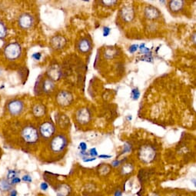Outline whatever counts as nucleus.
<instances>
[{"mask_svg": "<svg viewBox=\"0 0 196 196\" xmlns=\"http://www.w3.org/2000/svg\"><path fill=\"white\" fill-rule=\"evenodd\" d=\"M21 55L22 48L18 42H10L4 48V56L9 61H15Z\"/></svg>", "mask_w": 196, "mask_h": 196, "instance_id": "1", "label": "nucleus"}, {"mask_svg": "<svg viewBox=\"0 0 196 196\" xmlns=\"http://www.w3.org/2000/svg\"><path fill=\"white\" fill-rule=\"evenodd\" d=\"M21 135L23 139L28 144L36 143L39 138V132L33 126H25L22 130Z\"/></svg>", "mask_w": 196, "mask_h": 196, "instance_id": "2", "label": "nucleus"}, {"mask_svg": "<svg viewBox=\"0 0 196 196\" xmlns=\"http://www.w3.org/2000/svg\"><path fill=\"white\" fill-rule=\"evenodd\" d=\"M156 156V149L151 145H143L138 151L139 159L144 163H150L155 159Z\"/></svg>", "mask_w": 196, "mask_h": 196, "instance_id": "3", "label": "nucleus"}, {"mask_svg": "<svg viewBox=\"0 0 196 196\" xmlns=\"http://www.w3.org/2000/svg\"><path fill=\"white\" fill-rule=\"evenodd\" d=\"M68 145V141L65 135L59 134L57 135L50 142V148L55 153H58L62 151L66 148Z\"/></svg>", "mask_w": 196, "mask_h": 196, "instance_id": "4", "label": "nucleus"}, {"mask_svg": "<svg viewBox=\"0 0 196 196\" xmlns=\"http://www.w3.org/2000/svg\"><path fill=\"white\" fill-rule=\"evenodd\" d=\"M24 109V103L19 99H12L7 103V110L12 116L21 115Z\"/></svg>", "mask_w": 196, "mask_h": 196, "instance_id": "5", "label": "nucleus"}, {"mask_svg": "<svg viewBox=\"0 0 196 196\" xmlns=\"http://www.w3.org/2000/svg\"><path fill=\"white\" fill-rule=\"evenodd\" d=\"M56 128L54 124L51 121H45L39 126V133L43 138L48 139L54 135Z\"/></svg>", "mask_w": 196, "mask_h": 196, "instance_id": "6", "label": "nucleus"}, {"mask_svg": "<svg viewBox=\"0 0 196 196\" xmlns=\"http://www.w3.org/2000/svg\"><path fill=\"white\" fill-rule=\"evenodd\" d=\"M46 75L48 76L47 78L51 79L52 81H58L62 76V70L58 64L54 63V64L49 66V67L48 68Z\"/></svg>", "mask_w": 196, "mask_h": 196, "instance_id": "7", "label": "nucleus"}, {"mask_svg": "<svg viewBox=\"0 0 196 196\" xmlns=\"http://www.w3.org/2000/svg\"><path fill=\"white\" fill-rule=\"evenodd\" d=\"M72 101H73V96L69 92L61 91L56 96V102L60 106H68L71 105Z\"/></svg>", "mask_w": 196, "mask_h": 196, "instance_id": "8", "label": "nucleus"}, {"mask_svg": "<svg viewBox=\"0 0 196 196\" xmlns=\"http://www.w3.org/2000/svg\"><path fill=\"white\" fill-rule=\"evenodd\" d=\"M18 24L20 28L23 29H28L32 27L34 25V19L30 14L23 13L19 17Z\"/></svg>", "mask_w": 196, "mask_h": 196, "instance_id": "9", "label": "nucleus"}, {"mask_svg": "<svg viewBox=\"0 0 196 196\" xmlns=\"http://www.w3.org/2000/svg\"><path fill=\"white\" fill-rule=\"evenodd\" d=\"M76 119L80 124H86L91 119V112L87 108L80 109L76 113Z\"/></svg>", "mask_w": 196, "mask_h": 196, "instance_id": "10", "label": "nucleus"}, {"mask_svg": "<svg viewBox=\"0 0 196 196\" xmlns=\"http://www.w3.org/2000/svg\"><path fill=\"white\" fill-rule=\"evenodd\" d=\"M120 15H121V19L124 20L125 22H131L134 19L135 16V12H134L133 8L131 6H125L122 8V9L120 12Z\"/></svg>", "mask_w": 196, "mask_h": 196, "instance_id": "11", "label": "nucleus"}, {"mask_svg": "<svg viewBox=\"0 0 196 196\" xmlns=\"http://www.w3.org/2000/svg\"><path fill=\"white\" fill-rule=\"evenodd\" d=\"M50 44L52 47L55 49H61L66 44V39L64 36H55L50 40Z\"/></svg>", "mask_w": 196, "mask_h": 196, "instance_id": "12", "label": "nucleus"}, {"mask_svg": "<svg viewBox=\"0 0 196 196\" xmlns=\"http://www.w3.org/2000/svg\"><path fill=\"white\" fill-rule=\"evenodd\" d=\"M145 15L149 19H156L160 17V12L154 6H147L145 9Z\"/></svg>", "mask_w": 196, "mask_h": 196, "instance_id": "13", "label": "nucleus"}, {"mask_svg": "<svg viewBox=\"0 0 196 196\" xmlns=\"http://www.w3.org/2000/svg\"><path fill=\"white\" fill-rule=\"evenodd\" d=\"M78 49L79 51L82 53H88L92 49L91 42L85 38L82 39L78 44Z\"/></svg>", "mask_w": 196, "mask_h": 196, "instance_id": "14", "label": "nucleus"}, {"mask_svg": "<svg viewBox=\"0 0 196 196\" xmlns=\"http://www.w3.org/2000/svg\"><path fill=\"white\" fill-rule=\"evenodd\" d=\"M169 9L173 12H179L184 6V1L181 0H174V1H170L168 3Z\"/></svg>", "mask_w": 196, "mask_h": 196, "instance_id": "15", "label": "nucleus"}, {"mask_svg": "<svg viewBox=\"0 0 196 196\" xmlns=\"http://www.w3.org/2000/svg\"><path fill=\"white\" fill-rule=\"evenodd\" d=\"M57 196H68L70 194L71 189L68 185H60L56 190Z\"/></svg>", "mask_w": 196, "mask_h": 196, "instance_id": "16", "label": "nucleus"}, {"mask_svg": "<svg viewBox=\"0 0 196 196\" xmlns=\"http://www.w3.org/2000/svg\"><path fill=\"white\" fill-rule=\"evenodd\" d=\"M45 111H46L45 107L42 104H36V105H34L32 109L33 115L36 117H38V118L43 116L45 114Z\"/></svg>", "mask_w": 196, "mask_h": 196, "instance_id": "17", "label": "nucleus"}, {"mask_svg": "<svg viewBox=\"0 0 196 196\" xmlns=\"http://www.w3.org/2000/svg\"><path fill=\"white\" fill-rule=\"evenodd\" d=\"M12 185L9 183V181L7 179H2L0 180V191L1 192H8L12 189Z\"/></svg>", "mask_w": 196, "mask_h": 196, "instance_id": "18", "label": "nucleus"}, {"mask_svg": "<svg viewBox=\"0 0 196 196\" xmlns=\"http://www.w3.org/2000/svg\"><path fill=\"white\" fill-rule=\"evenodd\" d=\"M7 34V27L2 21H0V39H3Z\"/></svg>", "mask_w": 196, "mask_h": 196, "instance_id": "19", "label": "nucleus"}, {"mask_svg": "<svg viewBox=\"0 0 196 196\" xmlns=\"http://www.w3.org/2000/svg\"><path fill=\"white\" fill-rule=\"evenodd\" d=\"M132 171H133V166L131 164H126L125 165H123L122 168H121V172L124 175L131 173L132 172Z\"/></svg>", "mask_w": 196, "mask_h": 196, "instance_id": "20", "label": "nucleus"}, {"mask_svg": "<svg viewBox=\"0 0 196 196\" xmlns=\"http://www.w3.org/2000/svg\"><path fill=\"white\" fill-rule=\"evenodd\" d=\"M19 174V172H16L15 170H9L7 174V180L10 181L12 178L17 177V175Z\"/></svg>", "mask_w": 196, "mask_h": 196, "instance_id": "21", "label": "nucleus"}, {"mask_svg": "<svg viewBox=\"0 0 196 196\" xmlns=\"http://www.w3.org/2000/svg\"><path fill=\"white\" fill-rule=\"evenodd\" d=\"M140 96V92L138 91V88H133L132 91V97L134 100H137L138 99Z\"/></svg>", "mask_w": 196, "mask_h": 196, "instance_id": "22", "label": "nucleus"}, {"mask_svg": "<svg viewBox=\"0 0 196 196\" xmlns=\"http://www.w3.org/2000/svg\"><path fill=\"white\" fill-rule=\"evenodd\" d=\"M138 49H139L141 53H142L143 54H145V55H148V52H149V50H150L149 49L147 48V47H145V45L144 43L142 44L140 46H138Z\"/></svg>", "mask_w": 196, "mask_h": 196, "instance_id": "23", "label": "nucleus"}, {"mask_svg": "<svg viewBox=\"0 0 196 196\" xmlns=\"http://www.w3.org/2000/svg\"><path fill=\"white\" fill-rule=\"evenodd\" d=\"M101 2L105 6H114L115 3H117V1H111V0H106V1H101Z\"/></svg>", "mask_w": 196, "mask_h": 196, "instance_id": "24", "label": "nucleus"}, {"mask_svg": "<svg viewBox=\"0 0 196 196\" xmlns=\"http://www.w3.org/2000/svg\"><path fill=\"white\" fill-rule=\"evenodd\" d=\"M131 150H132V146H131L130 144L126 143V145H125V146H124V149H123V151H122V154H124V153L129 152V151H131Z\"/></svg>", "mask_w": 196, "mask_h": 196, "instance_id": "25", "label": "nucleus"}, {"mask_svg": "<svg viewBox=\"0 0 196 196\" xmlns=\"http://www.w3.org/2000/svg\"><path fill=\"white\" fill-rule=\"evenodd\" d=\"M138 49V45H136V44H134V45H132L130 47H129V51L131 53H134Z\"/></svg>", "mask_w": 196, "mask_h": 196, "instance_id": "26", "label": "nucleus"}, {"mask_svg": "<svg viewBox=\"0 0 196 196\" xmlns=\"http://www.w3.org/2000/svg\"><path fill=\"white\" fill-rule=\"evenodd\" d=\"M88 154H89V156H91L92 158H96V156H98V151L96 148H92L90 149L89 153H88Z\"/></svg>", "mask_w": 196, "mask_h": 196, "instance_id": "27", "label": "nucleus"}, {"mask_svg": "<svg viewBox=\"0 0 196 196\" xmlns=\"http://www.w3.org/2000/svg\"><path fill=\"white\" fill-rule=\"evenodd\" d=\"M20 181H21V179H20L19 177H15V178H12V179L9 181V183H10L12 185H17L19 184V183H20Z\"/></svg>", "mask_w": 196, "mask_h": 196, "instance_id": "28", "label": "nucleus"}, {"mask_svg": "<svg viewBox=\"0 0 196 196\" xmlns=\"http://www.w3.org/2000/svg\"><path fill=\"white\" fill-rule=\"evenodd\" d=\"M23 181H25V182H28V183H30L32 181V177L30 176L29 175H25L23 177Z\"/></svg>", "mask_w": 196, "mask_h": 196, "instance_id": "29", "label": "nucleus"}, {"mask_svg": "<svg viewBox=\"0 0 196 196\" xmlns=\"http://www.w3.org/2000/svg\"><path fill=\"white\" fill-rule=\"evenodd\" d=\"M110 32H111V28L109 27L105 26V27L103 28V36L107 37V36L110 34Z\"/></svg>", "mask_w": 196, "mask_h": 196, "instance_id": "30", "label": "nucleus"}, {"mask_svg": "<svg viewBox=\"0 0 196 196\" xmlns=\"http://www.w3.org/2000/svg\"><path fill=\"white\" fill-rule=\"evenodd\" d=\"M32 58H34L35 60H36V61H39V60H40L41 57H42V54H41L40 53H36L32 54Z\"/></svg>", "mask_w": 196, "mask_h": 196, "instance_id": "31", "label": "nucleus"}, {"mask_svg": "<svg viewBox=\"0 0 196 196\" xmlns=\"http://www.w3.org/2000/svg\"><path fill=\"white\" fill-rule=\"evenodd\" d=\"M79 148L81 149V151H85L87 149V145L85 142H81L79 144Z\"/></svg>", "mask_w": 196, "mask_h": 196, "instance_id": "32", "label": "nucleus"}, {"mask_svg": "<svg viewBox=\"0 0 196 196\" xmlns=\"http://www.w3.org/2000/svg\"><path fill=\"white\" fill-rule=\"evenodd\" d=\"M49 185L46 182H42L40 184V189H42V191H46L48 189Z\"/></svg>", "mask_w": 196, "mask_h": 196, "instance_id": "33", "label": "nucleus"}, {"mask_svg": "<svg viewBox=\"0 0 196 196\" xmlns=\"http://www.w3.org/2000/svg\"><path fill=\"white\" fill-rule=\"evenodd\" d=\"M83 162H93V161L96 160V158H92H92H85V157H83Z\"/></svg>", "mask_w": 196, "mask_h": 196, "instance_id": "34", "label": "nucleus"}, {"mask_svg": "<svg viewBox=\"0 0 196 196\" xmlns=\"http://www.w3.org/2000/svg\"><path fill=\"white\" fill-rule=\"evenodd\" d=\"M119 165H121V162H120L119 160H118V159H116V160H114L112 163V165L113 167H118Z\"/></svg>", "mask_w": 196, "mask_h": 196, "instance_id": "35", "label": "nucleus"}, {"mask_svg": "<svg viewBox=\"0 0 196 196\" xmlns=\"http://www.w3.org/2000/svg\"><path fill=\"white\" fill-rule=\"evenodd\" d=\"M99 159H110L112 158V156H107V155H101V156H99Z\"/></svg>", "mask_w": 196, "mask_h": 196, "instance_id": "36", "label": "nucleus"}, {"mask_svg": "<svg viewBox=\"0 0 196 196\" xmlns=\"http://www.w3.org/2000/svg\"><path fill=\"white\" fill-rule=\"evenodd\" d=\"M114 196H122V192L120 190H116L114 194Z\"/></svg>", "mask_w": 196, "mask_h": 196, "instance_id": "37", "label": "nucleus"}, {"mask_svg": "<svg viewBox=\"0 0 196 196\" xmlns=\"http://www.w3.org/2000/svg\"><path fill=\"white\" fill-rule=\"evenodd\" d=\"M10 196H17V192L15 189H12L10 192Z\"/></svg>", "mask_w": 196, "mask_h": 196, "instance_id": "38", "label": "nucleus"}, {"mask_svg": "<svg viewBox=\"0 0 196 196\" xmlns=\"http://www.w3.org/2000/svg\"><path fill=\"white\" fill-rule=\"evenodd\" d=\"M192 37H193V42L194 43H195V33H194L193 35H192Z\"/></svg>", "mask_w": 196, "mask_h": 196, "instance_id": "39", "label": "nucleus"}]
</instances>
